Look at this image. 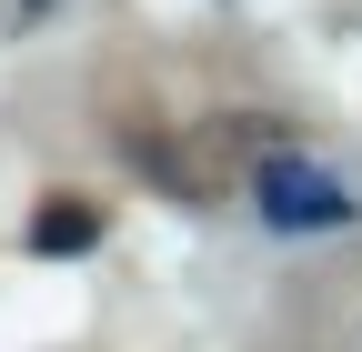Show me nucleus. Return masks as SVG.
I'll use <instances>...</instances> for the list:
<instances>
[{
  "label": "nucleus",
  "mask_w": 362,
  "mask_h": 352,
  "mask_svg": "<svg viewBox=\"0 0 362 352\" xmlns=\"http://www.w3.org/2000/svg\"><path fill=\"white\" fill-rule=\"evenodd\" d=\"M282 151V131H272L262 111H202V121H181L171 141H141L151 161V182L171 201H192V211H221V201H242L252 192V171Z\"/></svg>",
  "instance_id": "obj_1"
},
{
  "label": "nucleus",
  "mask_w": 362,
  "mask_h": 352,
  "mask_svg": "<svg viewBox=\"0 0 362 352\" xmlns=\"http://www.w3.org/2000/svg\"><path fill=\"white\" fill-rule=\"evenodd\" d=\"M252 201H262L272 232H342V222H352V192L332 182L322 161H302V151H272V161L252 171Z\"/></svg>",
  "instance_id": "obj_2"
},
{
  "label": "nucleus",
  "mask_w": 362,
  "mask_h": 352,
  "mask_svg": "<svg viewBox=\"0 0 362 352\" xmlns=\"http://www.w3.org/2000/svg\"><path fill=\"white\" fill-rule=\"evenodd\" d=\"M101 222H111V211L90 201V192H51V201H40V222H30V252H90Z\"/></svg>",
  "instance_id": "obj_3"
},
{
  "label": "nucleus",
  "mask_w": 362,
  "mask_h": 352,
  "mask_svg": "<svg viewBox=\"0 0 362 352\" xmlns=\"http://www.w3.org/2000/svg\"><path fill=\"white\" fill-rule=\"evenodd\" d=\"M342 352H362V312H352V322H342Z\"/></svg>",
  "instance_id": "obj_4"
}]
</instances>
